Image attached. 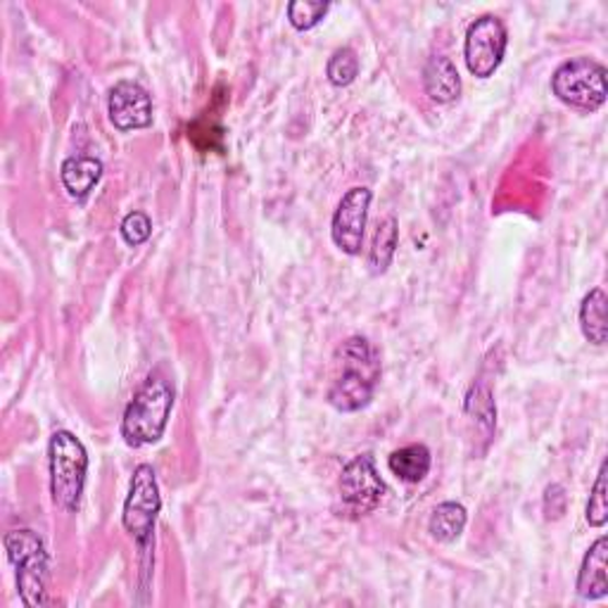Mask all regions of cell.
<instances>
[{
  "mask_svg": "<svg viewBox=\"0 0 608 608\" xmlns=\"http://www.w3.org/2000/svg\"><path fill=\"white\" fill-rule=\"evenodd\" d=\"M110 122L120 132H136L153 124V100L136 81H120L108 100Z\"/></svg>",
  "mask_w": 608,
  "mask_h": 608,
  "instance_id": "cell-10",
  "label": "cell"
},
{
  "mask_svg": "<svg viewBox=\"0 0 608 608\" xmlns=\"http://www.w3.org/2000/svg\"><path fill=\"white\" fill-rule=\"evenodd\" d=\"M577 595L583 599H604L608 595V540L599 538L587 549L581 575H577Z\"/></svg>",
  "mask_w": 608,
  "mask_h": 608,
  "instance_id": "cell-11",
  "label": "cell"
},
{
  "mask_svg": "<svg viewBox=\"0 0 608 608\" xmlns=\"http://www.w3.org/2000/svg\"><path fill=\"white\" fill-rule=\"evenodd\" d=\"M371 200H373V195L369 188H364V185L350 188V191H347L345 198L340 200L336 214H333L330 236H333V243H336L345 255L361 252Z\"/></svg>",
  "mask_w": 608,
  "mask_h": 608,
  "instance_id": "cell-9",
  "label": "cell"
},
{
  "mask_svg": "<svg viewBox=\"0 0 608 608\" xmlns=\"http://www.w3.org/2000/svg\"><path fill=\"white\" fill-rule=\"evenodd\" d=\"M506 26L495 14H483L475 20L466 32V46H463V57L473 77L487 79L497 71L506 53Z\"/></svg>",
  "mask_w": 608,
  "mask_h": 608,
  "instance_id": "cell-7",
  "label": "cell"
},
{
  "mask_svg": "<svg viewBox=\"0 0 608 608\" xmlns=\"http://www.w3.org/2000/svg\"><path fill=\"white\" fill-rule=\"evenodd\" d=\"M159 509H162V497H159L155 471L150 463H140L134 471L132 489H128V497L124 502L122 523L143 552L153 544Z\"/></svg>",
  "mask_w": 608,
  "mask_h": 608,
  "instance_id": "cell-6",
  "label": "cell"
},
{
  "mask_svg": "<svg viewBox=\"0 0 608 608\" xmlns=\"http://www.w3.org/2000/svg\"><path fill=\"white\" fill-rule=\"evenodd\" d=\"M397 222L395 216H387L385 222L379 224V230L373 236V245L369 252V267L373 273H383L390 262H393L395 250H397Z\"/></svg>",
  "mask_w": 608,
  "mask_h": 608,
  "instance_id": "cell-17",
  "label": "cell"
},
{
  "mask_svg": "<svg viewBox=\"0 0 608 608\" xmlns=\"http://www.w3.org/2000/svg\"><path fill=\"white\" fill-rule=\"evenodd\" d=\"M326 75H328V81L333 86H350L357 75H359V57L352 48H340L330 55L328 60V67H326Z\"/></svg>",
  "mask_w": 608,
  "mask_h": 608,
  "instance_id": "cell-20",
  "label": "cell"
},
{
  "mask_svg": "<svg viewBox=\"0 0 608 608\" xmlns=\"http://www.w3.org/2000/svg\"><path fill=\"white\" fill-rule=\"evenodd\" d=\"M328 10L330 3H326V0H293L288 5V20H291L297 32H309L326 18Z\"/></svg>",
  "mask_w": 608,
  "mask_h": 608,
  "instance_id": "cell-19",
  "label": "cell"
},
{
  "mask_svg": "<svg viewBox=\"0 0 608 608\" xmlns=\"http://www.w3.org/2000/svg\"><path fill=\"white\" fill-rule=\"evenodd\" d=\"M338 487L345 509L354 516H367L373 509H379L385 495V483L379 471H375V461L371 454H359L347 463Z\"/></svg>",
  "mask_w": 608,
  "mask_h": 608,
  "instance_id": "cell-8",
  "label": "cell"
},
{
  "mask_svg": "<svg viewBox=\"0 0 608 608\" xmlns=\"http://www.w3.org/2000/svg\"><path fill=\"white\" fill-rule=\"evenodd\" d=\"M50 457V495L65 511H77L83 495L86 473H89V454L81 440L69 430L53 432L48 444Z\"/></svg>",
  "mask_w": 608,
  "mask_h": 608,
  "instance_id": "cell-3",
  "label": "cell"
},
{
  "mask_svg": "<svg viewBox=\"0 0 608 608\" xmlns=\"http://www.w3.org/2000/svg\"><path fill=\"white\" fill-rule=\"evenodd\" d=\"M387 466L402 483H421L430 473L432 457L426 444H407L393 452L387 459Z\"/></svg>",
  "mask_w": 608,
  "mask_h": 608,
  "instance_id": "cell-14",
  "label": "cell"
},
{
  "mask_svg": "<svg viewBox=\"0 0 608 608\" xmlns=\"http://www.w3.org/2000/svg\"><path fill=\"white\" fill-rule=\"evenodd\" d=\"M63 183L71 198H86L98 185L100 177H103V162L95 157H69L63 162L60 169Z\"/></svg>",
  "mask_w": 608,
  "mask_h": 608,
  "instance_id": "cell-13",
  "label": "cell"
},
{
  "mask_svg": "<svg viewBox=\"0 0 608 608\" xmlns=\"http://www.w3.org/2000/svg\"><path fill=\"white\" fill-rule=\"evenodd\" d=\"M153 234V222H150V216L148 214H143V212H132V214H126L124 216V222H122V238L128 243V245H143Z\"/></svg>",
  "mask_w": 608,
  "mask_h": 608,
  "instance_id": "cell-22",
  "label": "cell"
},
{
  "mask_svg": "<svg viewBox=\"0 0 608 608\" xmlns=\"http://www.w3.org/2000/svg\"><path fill=\"white\" fill-rule=\"evenodd\" d=\"M338 369L328 390L330 407L345 414L364 409L381 379V361L373 345L361 336L345 340L338 350Z\"/></svg>",
  "mask_w": 608,
  "mask_h": 608,
  "instance_id": "cell-1",
  "label": "cell"
},
{
  "mask_svg": "<svg viewBox=\"0 0 608 608\" xmlns=\"http://www.w3.org/2000/svg\"><path fill=\"white\" fill-rule=\"evenodd\" d=\"M606 293L601 288H595L589 291L583 300L581 307V328L585 333V338L592 345H604L608 338V326H606Z\"/></svg>",
  "mask_w": 608,
  "mask_h": 608,
  "instance_id": "cell-16",
  "label": "cell"
},
{
  "mask_svg": "<svg viewBox=\"0 0 608 608\" xmlns=\"http://www.w3.org/2000/svg\"><path fill=\"white\" fill-rule=\"evenodd\" d=\"M5 552L18 568V587L24 606H43L48 595V554L34 530H12L5 534Z\"/></svg>",
  "mask_w": 608,
  "mask_h": 608,
  "instance_id": "cell-4",
  "label": "cell"
},
{
  "mask_svg": "<svg viewBox=\"0 0 608 608\" xmlns=\"http://www.w3.org/2000/svg\"><path fill=\"white\" fill-rule=\"evenodd\" d=\"M173 407V390L162 375H150V379L138 387L134 399L122 418V436L126 444L143 447L153 444L165 436L169 414Z\"/></svg>",
  "mask_w": 608,
  "mask_h": 608,
  "instance_id": "cell-2",
  "label": "cell"
},
{
  "mask_svg": "<svg viewBox=\"0 0 608 608\" xmlns=\"http://www.w3.org/2000/svg\"><path fill=\"white\" fill-rule=\"evenodd\" d=\"M552 91L561 103L595 112L606 103V67L592 57H575L554 71Z\"/></svg>",
  "mask_w": 608,
  "mask_h": 608,
  "instance_id": "cell-5",
  "label": "cell"
},
{
  "mask_svg": "<svg viewBox=\"0 0 608 608\" xmlns=\"http://www.w3.org/2000/svg\"><path fill=\"white\" fill-rule=\"evenodd\" d=\"M466 414L473 416L477 424L485 428V432L489 436L492 430H495L497 424V409L495 402H492V393L487 385H473L466 395Z\"/></svg>",
  "mask_w": 608,
  "mask_h": 608,
  "instance_id": "cell-18",
  "label": "cell"
},
{
  "mask_svg": "<svg viewBox=\"0 0 608 608\" xmlns=\"http://www.w3.org/2000/svg\"><path fill=\"white\" fill-rule=\"evenodd\" d=\"M466 520H469V514L461 504L442 502L440 506H436V511H432L428 520V532L432 534V540L450 544L459 540V534L463 532V528H466Z\"/></svg>",
  "mask_w": 608,
  "mask_h": 608,
  "instance_id": "cell-15",
  "label": "cell"
},
{
  "mask_svg": "<svg viewBox=\"0 0 608 608\" xmlns=\"http://www.w3.org/2000/svg\"><path fill=\"white\" fill-rule=\"evenodd\" d=\"M606 473H608V466L606 463H601L599 469V475H597V483L595 487H592V495H589V502H587V523L595 526V528H601L606 520H608V502H606Z\"/></svg>",
  "mask_w": 608,
  "mask_h": 608,
  "instance_id": "cell-21",
  "label": "cell"
},
{
  "mask_svg": "<svg viewBox=\"0 0 608 608\" xmlns=\"http://www.w3.org/2000/svg\"><path fill=\"white\" fill-rule=\"evenodd\" d=\"M424 89L432 103H452L461 93V77L457 65L444 55H432L424 67Z\"/></svg>",
  "mask_w": 608,
  "mask_h": 608,
  "instance_id": "cell-12",
  "label": "cell"
}]
</instances>
